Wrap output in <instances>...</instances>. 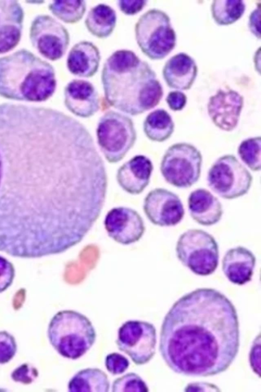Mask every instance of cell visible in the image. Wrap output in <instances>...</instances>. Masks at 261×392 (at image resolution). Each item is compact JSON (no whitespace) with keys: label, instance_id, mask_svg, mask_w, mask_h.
<instances>
[{"label":"cell","instance_id":"1","mask_svg":"<svg viewBox=\"0 0 261 392\" xmlns=\"http://www.w3.org/2000/svg\"><path fill=\"white\" fill-rule=\"evenodd\" d=\"M99 158L79 120L0 104V252L25 258L65 233L96 186Z\"/></svg>","mask_w":261,"mask_h":392},{"label":"cell","instance_id":"2","mask_svg":"<svg viewBox=\"0 0 261 392\" xmlns=\"http://www.w3.org/2000/svg\"><path fill=\"white\" fill-rule=\"evenodd\" d=\"M240 347V329L232 302L215 289L201 288L182 296L164 317L159 349L174 372L214 376L232 363Z\"/></svg>","mask_w":261,"mask_h":392},{"label":"cell","instance_id":"3","mask_svg":"<svg viewBox=\"0 0 261 392\" xmlns=\"http://www.w3.org/2000/svg\"><path fill=\"white\" fill-rule=\"evenodd\" d=\"M101 80L108 104L132 116L154 108L164 94L149 64L128 50L116 51L107 59Z\"/></svg>","mask_w":261,"mask_h":392},{"label":"cell","instance_id":"4","mask_svg":"<svg viewBox=\"0 0 261 392\" xmlns=\"http://www.w3.org/2000/svg\"><path fill=\"white\" fill-rule=\"evenodd\" d=\"M54 67L31 52L21 49L0 58V96L9 100L45 101L55 93Z\"/></svg>","mask_w":261,"mask_h":392},{"label":"cell","instance_id":"5","mask_svg":"<svg viewBox=\"0 0 261 392\" xmlns=\"http://www.w3.org/2000/svg\"><path fill=\"white\" fill-rule=\"evenodd\" d=\"M50 344L62 356L76 359L93 346L96 332L90 321L82 313L70 310L58 312L47 330Z\"/></svg>","mask_w":261,"mask_h":392},{"label":"cell","instance_id":"6","mask_svg":"<svg viewBox=\"0 0 261 392\" xmlns=\"http://www.w3.org/2000/svg\"><path fill=\"white\" fill-rule=\"evenodd\" d=\"M136 42L142 53L152 60H161L173 50L176 35L168 15L152 9L143 13L135 26Z\"/></svg>","mask_w":261,"mask_h":392},{"label":"cell","instance_id":"7","mask_svg":"<svg viewBox=\"0 0 261 392\" xmlns=\"http://www.w3.org/2000/svg\"><path fill=\"white\" fill-rule=\"evenodd\" d=\"M99 148L108 162L121 161L134 145L137 132L130 117L110 110L99 118L96 128Z\"/></svg>","mask_w":261,"mask_h":392},{"label":"cell","instance_id":"8","mask_svg":"<svg viewBox=\"0 0 261 392\" xmlns=\"http://www.w3.org/2000/svg\"><path fill=\"white\" fill-rule=\"evenodd\" d=\"M176 253L181 263L197 275L213 274L219 264L218 244L212 235L202 230L183 233L177 241Z\"/></svg>","mask_w":261,"mask_h":392},{"label":"cell","instance_id":"9","mask_svg":"<svg viewBox=\"0 0 261 392\" xmlns=\"http://www.w3.org/2000/svg\"><path fill=\"white\" fill-rule=\"evenodd\" d=\"M202 163V155L194 145L176 143L166 151L161 162L160 170L169 184L178 188H189L198 181Z\"/></svg>","mask_w":261,"mask_h":392},{"label":"cell","instance_id":"10","mask_svg":"<svg viewBox=\"0 0 261 392\" xmlns=\"http://www.w3.org/2000/svg\"><path fill=\"white\" fill-rule=\"evenodd\" d=\"M207 182L215 193L225 199H233L246 194L252 182L248 170L233 155L217 159L208 170Z\"/></svg>","mask_w":261,"mask_h":392},{"label":"cell","instance_id":"11","mask_svg":"<svg viewBox=\"0 0 261 392\" xmlns=\"http://www.w3.org/2000/svg\"><path fill=\"white\" fill-rule=\"evenodd\" d=\"M32 46L45 58L56 61L66 53L70 43L67 29L52 16H36L32 20L29 33Z\"/></svg>","mask_w":261,"mask_h":392},{"label":"cell","instance_id":"12","mask_svg":"<svg viewBox=\"0 0 261 392\" xmlns=\"http://www.w3.org/2000/svg\"><path fill=\"white\" fill-rule=\"evenodd\" d=\"M156 329L152 324L142 321H128L119 328L116 344L137 365L149 362L155 352Z\"/></svg>","mask_w":261,"mask_h":392},{"label":"cell","instance_id":"13","mask_svg":"<svg viewBox=\"0 0 261 392\" xmlns=\"http://www.w3.org/2000/svg\"><path fill=\"white\" fill-rule=\"evenodd\" d=\"M143 210L153 224L161 227L174 226L185 215L183 204L178 196L164 188H155L145 197Z\"/></svg>","mask_w":261,"mask_h":392},{"label":"cell","instance_id":"14","mask_svg":"<svg viewBox=\"0 0 261 392\" xmlns=\"http://www.w3.org/2000/svg\"><path fill=\"white\" fill-rule=\"evenodd\" d=\"M103 223L108 236L123 245L138 241L145 230L140 215L136 210L126 207H117L110 210Z\"/></svg>","mask_w":261,"mask_h":392},{"label":"cell","instance_id":"15","mask_svg":"<svg viewBox=\"0 0 261 392\" xmlns=\"http://www.w3.org/2000/svg\"><path fill=\"white\" fill-rule=\"evenodd\" d=\"M244 105V97L231 89L219 90L208 100L207 113L221 130L230 132L237 127Z\"/></svg>","mask_w":261,"mask_h":392},{"label":"cell","instance_id":"16","mask_svg":"<svg viewBox=\"0 0 261 392\" xmlns=\"http://www.w3.org/2000/svg\"><path fill=\"white\" fill-rule=\"evenodd\" d=\"M64 104L74 115L88 118L94 115L100 108V97L95 86L89 81L73 79L64 90Z\"/></svg>","mask_w":261,"mask_h":392},{"label":"cell","instance_id":"17","mask_svg":"<svg viewBox=\"0 0 261 392\" xmlns=\"http://www.w3.org/2000/svg\"><path fill=\"white\" fill-rule=\"evenodd\" d=\"M24 16L18 1L0 0V54L10 51L19 42Z\"/></svg>","mask_w":261,"mask_h":392},{"label":"cell","instance_id":"18","mask_svg":"<svg viewBox=\"0 0 261 392\" xmlns=\"http://www.w3.org/2000/svg\"><path fill=\"white\" fill-rule=\"evenodd\" d=\"M153 169L149 158L143 155H136L119 167L117 181L126 192L139 194L149 184Z\"/></svg>","mask_w":261,"mask_h":392},{"label":"cell","instance_id":"19","mask_svg":"<svg viewBox=\"0 0 261 392\" xmlns=\"http://www.w3.org/2000/svg\"><path fill=\"white\" fill-rule=\"evenodd\" d=\"M195 60L185 53H178L168 59L163 68V77L169 87L178 90L189 89L197 75Z\"/></svg>","mask_w":261,"mask_h":392},{"label":"cell","instance_id":"20","mask_svg":"<svg viewBox=\"0 0 261 392\" xmlns=\"http://www.w3.org/2000/svg\"><path fill=\"white\" fill-rule=\"evenodd\" d=\"M255 263L256 258L252 252L239 246L225 253L222 259V268L229 281L242 285L251 280Z\"/></svg>","mask_w":261,"mask_h":392},{"label":"cell","instance_id":"21","mask_svg":"<svg viewBox=\"0 0 261 392\" xmlns=\"http://www.w3.org/2000/svg\"><path fill=\"white\" fill-rule=\"evenodd\" d=\"M100 60L98 48L92 42L83 40L75 43L70 50L66 65L72 75L90 78L97 72Z\"/></svg>","mask_w":261,"mask_h":392},{"label":"cell","instance_id":"22","mask_svg":"<svg viewBox=\"0 0 261 392\" xmlns=\"http://www.w3.org/2000/svg\"><path fill=\"white\" fill-rule=\"evenodd\" d=\"M188 209L192 218L205 226L217 224L223 214V207L218 199L208 190L199 188L190 193Z\"/></svg>","mask_w":261,"mask_h":392},{"label":"cell","instance_id":"23","mask_svg":"<svg viewBox=\"0 0 261 392\" xmlns=\"http://www.w3.org/2000/svg\"><path fill=\"white\" fill-rule=\"evenodd\" d=\"M117 14L115 10L106 4H99L90 9L85 24L88 31L98 38H106L116 27Z\"/></svg>","mask_w":261,"mask_h":392},{"label":"cell","instance_id":"24","mask_svg":"<svg viewBox=\"0 0 261 392\" xmlns=\"http://www.w3.org/2000/svg\"><path fill=\"white\" fill-rule=\"evenodd\" d=\"M110 382L107 374L97 368H87L76 373L70 380L69 391L108 392Z\"/></svg>","mask_w":261,"mask_h":392},{"label":"cell","instance_id":"25","mask_svg":"<svg viewBox=\"0 0 261 392\" xmlns=\"http://www.w3.org/2000/svg\"><path fill=\"white\" fill-rule=\"evenodd\" d=\"M146 137L153 141L163 142L169 139L174 130V123L170 114L163 109L150 112L143 124Z\"/></svg>","mask_w":261,"mask_h":392},{"label":"cell","instance_id":"26","mask_svg":"<svg viewBox=\"0 0 261 392\" xmlns=\"http://www.w3.org/2000/svg\"><path fill=\"white\" fill-rule=\"evenodd\" d=\"M245 9L244 1L238 0L214 1L211 7L214 20L220 26L235 22L242 16Z\"/></svg>","mask_w":261,"mask_h":392},{"label":"cell","instance_id":"27","mask_svg":"<svg viewBox=\"0 0 261 392\" xmlns=\"http://www.w3.org/2000/svg\"><path fill=\"white\" fill-rule=\"evenodd\" d=\"M85 1H56L48 5V9L57 18L67 23H75L83 17L86 11Z\"/></svg>","mask_w":261,"mask_h":392},{"label":"cell","instance_id":"28","mask_svg":"<svg viewBox=\"0 0 261 392\" xmlns=\"http://www.w3.org/2000/svg\"><path fill=\"white\" fill-rule=\"evenodd\" d=\"M260 136L246 139L238 146L239 156L252 171L257 172L260 169Z\"/></svg>","mask_w":261,"mask_h":392},{"label":"cell","instance_id":"29","mask_svg":"<svg viewBox=\"0 0 261 392\" xmlns=\"http://www.w3.org/2000/svg\"><path fill=\"white\" fill-rule=\"evenodd\" d=\"M112 390L114 392H146L148 387L143 380L137 374L130 373L115 379Z\"/></svg>","mask_w":261,"mask_h":392},{"label":"cell","instance_id":"30","mask_svg":"<svg viewBox=\"0 0 261 392\" xmlns=\"http://www.w3.org/2000/svg\"><path fill=\"white\" fill-rule=\"evenodd\" d=\"M16 351L17 345L14 337L7 331H0V364L10 361Z\"/></svg>","mask_w":261,"mask_h":392},{"label":"cell","instance_id":"31","mask_svg":"<svg viewBox=\"0 0 261 392\" xmlns=\"http://www.w3.org/2000/svg\"><path fill=\"white\" fill-rule=\"evenodd\" d=\"M129 362L127 358L118 353L108 354L105 358L107 370L113 375L123 373L128 368Z\"/></svg>","mask_w":261,"mask_h":392},{"label":"cell","instance_id":"32","mask_svg":"<svg viewBox=\"0 0 261 392\" xmlns=\"http://www.w3.org/2000/svg\"><path fill=\"white\" fill-rule=\"evenodd\" d=\"M38 375V371L34 366L30 364L23 363L13 371L11 378L16 382L28 384L33 382Z\"/></svg>","mask_w":261,"mask_h":392},{"label":"cell","instance_id":"33","mask_svg":"<svg viewBox=\"0 0 261 392\" xmlns=\"http://www.w3.org/2000/svg\"><path fill=\"white\" fill-rule=\"evenodd\" d=\"M15 277L13 264L0 255V293L6 290L13 283Z\"/></svg>","mask_w":261,"mask_h":392},{"label":"cell","instance_id":"34","mask_svg":"<svg viewBox=\"0 0 261 392\" xmlns=\"http://www.w3.org/2000/svg\"><path fill=\"white\" fill-rule=\"evenodd\" d=\"M147 3L145 0H123L117 2L119 10L127 15H134L140 11L145 7Z\"/></svg>","mask_w":261,"mask_h":392},{"label":"cell","instance_id":"35","mask_svg":"<svg viewBox=\"0 0 261 392\" xmlns=\"http://www.w3.org/2000/svg\"><path fill=\"white\" fill-rule=\"evenodd\" d=\"M166 101L170 109L177 111L181 110L185 107L187 97L183 92L175 90L168 93Z\"/></svg>","mask_w":261,"mask_h":392},{"label":"cell","instance_id":"36","mask_svg":"<svg viewBox=\"0 0 261 392\" xmlns=\"http://www.w3.org/2000/svg\"><path fill=\"white\" fill-rule=\"evenodd\" d=\"M260 334L256 337L251 347L249 361L250 365L256 374L260 377Z\"/></svg>","mask_w":261,"mask_h":392},{"label":"cell","instance_id":"37","mask_svg":"<svg viewBox=\"0 0 261 392\" xmlns=\"http://www.w3.org/2000/svg\"><path fill=\"white\" fill-rule=\"evenodd\" d=\"M260 6L255 9L250 14L248 26L251 33L256 37L260 39L259 20H260Z\"/></svg>","mask_w":261,"mask_h":392},{"label":"cell","instance_id":"38","mask_svg":"<svg viewBox=\"0 0 261 392\" xmlns=\"http://www.w3.org/2000/svg\"><path fill=\"white\" fill-rule=\"evenodd\" d=\"M186 391H220L215 385L205 382H194L186 387Z\"/></svg>","mask_w":261,"mask_h":392}]
</instances>
